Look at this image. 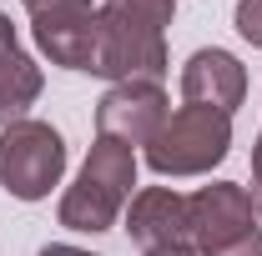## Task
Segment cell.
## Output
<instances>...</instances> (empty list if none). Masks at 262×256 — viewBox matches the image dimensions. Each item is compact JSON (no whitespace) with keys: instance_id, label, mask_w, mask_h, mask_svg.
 I'll use <instances>...</instances> for the list:
<instances>
[{"instance_id":"cell-1","label":"cell","mask_w":262,"mask_h":256,"mask_svg":"<svg viewBox=\"0 0 262 256\" xmlns=\"http://www.w3.org/2000/svg\"><path fill=\"white\" fill-rule=\"evenodd\" d=\"M177 15V0H106L101 5V56L96 75L106 81H157L166 65V25Z\"/></svg>"},{"instance_id":"cell-2","label":"cell","mask_w":262,"mask_h":256,"mask_svg":"<svg viewBox=\"0 0 262 256\" xmlns=\"http://www.w3.org/2000/svg\"><path fill=\"white\" fill-rule=\"evenodd\" d=\"M131 186H136V151L121 146V141H111V136H96L86 166L66 186L56 216H61L66 231H91V236H101V231H111V226L121 221V211H126V201H131Z\"/></svg>"},{"instance_id":"cell-3","label":"cell","mask_w":262,"mask_h":256,"mask_svg":"<svg viewBox=\"0 0 262 256\" xmlns=\"http://www.w3.org/2000/svg\"><path fill=\"white\" fill-rule=\"evenodd\" d=\"M232 151V116L212 106H182L166 116L157 141L146 146V166L157 176H207L212 166H222Z\"/></svg>"},{"instance_id":"cell-4","label":"cell","mask_w":262,"mask_h":256,"mask_svg":"<svg viewBox=\"0 0 262 256\" xmlns=\"http://www.w3.org/2000/svg\"><path fill=\"white\" fill-rule=\"evenodd\" d=\"M192 206V246L196 256H262V216L252 206V191L237 181H212Z\"/></svg>"},{"instance_id":"cell-5","label":"cell","mask_w":262,"mask_h":256,"mask_svg":"<svg viewBox=\"0 0 262 256\" xmlns=\"http://www.w3.org/2000/svg\"><path fill=\"white\" fill-rule=\"evenodd\" d=\"M66 176V141L51 121H10L0 126V186L15 201H46Z\"/></svg>"},{"instance_id":"cell-6","label":"cell","mask_w":262,"mask_h":256,"mask_svg":"<svg viewBox=\"0 0 262 256\" xmlns=\"http://www.w3.org/2000/svg\"><path fill=\"white\" fill-rule=\"evenodd\" d=\"M31 10L35 45L51 65L66 70H91L101 56V10L96 0H20Z\"/></svg>"},{"instance_id":"cell-7","label":"cell","mask_w":262,"mask_h":256,"mask_svg":"<svg viewBox=\"0 0 262 256\" xmlns=\"http://www.w3.org/2000/svg\"><path fill=\"white\" fill-rule=\"evenodd\" d=\"M166 116H171V106L157 81H121L96 100V136H111L131 151L136 146L146 151L157 141V131L166 126Z\"/></svg>"},{"instance_id":"cell-8","label":"cell","mask_w":262,"mask_h":256,"mask_svg":"<svg viewBox=\"0 0 262 256\" xmlns=\"http://www.w3.org/2000/svg\"><path fill=\"white\" fill-rule=\"evenodd\" d=\"M126 236L141 251H166V246H192V206L171 186H146L131 196Z\"/></svg>"},{"instance_id":"cell-9","label":"cell","mask_w":262,"mask_h":256,"mask_svg":"<svg viewBox=\"0 0 262 256\" xmlns=\"http://www.w3.org/2000/svg\"><path fill=\"white\" fill-rule=\"evenodd\" d=\"M182 100L187 106H212V111L232 116L247 100V70H242V61L232 50H222V45L192 50L187 65H182Z\"/></svg>"},{"instance_id":"cell-10","label":"cell","mask_w":262,"mask_h":256,"mask_svg":"<svg viewBox=\"0 0 262 256\" xmlns=\"http://www.w3.org/2000/svg\"><path fill=\"white\" fill-rule=\"evenodd\" d=\"M40 91H46V75H40V65L26 56V45L15 40L10 15L0 10V126L26 121V111L40 100Z\"/></svg>"},{"instance_id":"cell-11","label":"cell","mask_w":262,"mask_h":256,"mask_svg":"<svg viewBox=\"0 0 262 256\" xmlns=\"http://www.w3.org/2000/svg\"><path fill=\"white\" fill-rule=\"evenodd\" d=\"M232 25H237V35H242L247 45H257V50H262V0H237Z\"/></svg>"},{"instance_id":"cell-12","label":"cell","mask_w":262,"mask_h":256,"mask_svg":"<svg viewBox=\"0 0 262 256\" xmlns=\"http://www.w3.org/2000/svg\"><path fill=\"white\" fill-rule=\"evenodd\" d=\"M252 206H257V216H262V136H257V146H252Z\"/></svg>"},{"instance_id":"cell-13","label":"cell","mask_w":262,"mask_h":256,"mask_svg":"<svg viewBox=\"0 0 262 256\" xmlns=\"http://www.w3.org/2000/svg\"><path fill=\"white\" fill-rule=\"evenodd\" d=\"M40 256H91V251H81V246H66V241H51V246H40Z\"/></svg>"},{"instance_id":"cell-14","label":"cell","mask_w":262,"mask_h":256,"mask_svg":"<svg viewBox=\"0 0 262 256\" xmlns=\"http://www.w3.org/2000/svg\"><path fill=\"white\" fill-rule=\"evenodd\" d=\"M141 256H196V246H166V251H141Z\"/></svg>"}]
</instances>
